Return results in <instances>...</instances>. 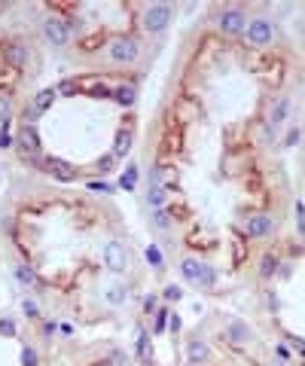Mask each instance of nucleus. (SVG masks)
I'll use <instances>...</instances> for the list:
<instances>
[{"mask_svg":"<svg viewBox=\"0 0 305 366\" xmlns=\"http://www.w3.org/2000/svg\"><path fill=\"white\" fill-rule=\"evenodd\" d=\"M180 275H183L189 284H196V287H214V281H217L214 269L205 266V263H199V260H192V257H186V260L180 263Z\"/></svg>","mask_w":305,"mask_h":366,"instance_id":"f257e3e1","label":"nucleus"},{"mask_svg":"<svg viewBox=\"0 0 305 366\" xmlns=\"http://www.w3.org/2000/svg\"><path fill=\"white\" fill-rule=\"evenodd\" d=\"M168 24H171V6L156 3V6H150V9L144 12V27H147L150 34H159V31H165Z\"/></svg>","mask_w":305,"mask_h":366,"instance_id":"f03ea898","label":"nucleus"},{"mask_svg":"<svg viewBox=\"0 0 305 366\" xmlns=\"http://www.w3.org/2000/svg\"><path fill=\"white\" fill-rule=\"evenodd\" d=\"M110 58L119 61V64L134 61V58H137V43H134V37H116V40L110 43Z\"/></svg>","mask_w":305,"mask_h":366,"instance_id":"7ed1b4c3","label":"nucleus"},{"mask_svg":"<svg viewBox=\"0 0 305 366\" xmlns=\"http://www.w3.org/2000/svg\"><path fill=\"white\" fill-rule=\"evenodd\" d=\"M18 147H21V153H24L27 159H37V156H40V134H37V128H34L31 122H24V125L18 128Z\"/></svg>","mask_w":305,"mask_h":366,"instance_id":"20e7f679","label":"nucleus"},{"mask_svg":"<svg viewBox=\"0 0 305 366\" xmlns=\"http://www.w3.org/2000/svg\"><path fill=\"white\" fill-rule=\"evenodd\" d=\"M244 37H247V43H254V46H266V43L272 40V21H266V18L247 21Z\"/></svg>","mask_w":305,"mask_h":366,"instance_id":"39448f33","label":"nucleus"},{"mask_svg":"<svg viewBox=\"0 0 305 366\" xmlns=\"http://www.w3.org/2000/svg\"><path fill=\"white\" fill-rule=\"evenodd\" d=\"M125 263H128L125 247H122L119 241H107V244H104V266H107L110 272H125Z\"/></svg>","mask_w":305,"mask_h":366,"instance_id":"423d86ee","label":"nucleus"},{"mask_svg":"<svg viewBox=\"0 0 305 366\" xmlns=\"http://www.w3.org/2000/svg\"><path fill=\"white\" fill-rule=\"evenodd\" d=\"M244 27H247V18H244L241 9H226V12L220 15V31H223V34L232 37V34H241Z\"/></svg>","mask_w":305,"mask_h":366,"instance_id":"0eeeda50","label":"nucleus"},{"mask_svg":"<svg viewBox=\"0 0 305 366\" xmlns=\"http://www.w3.org/2000/svg\"><path fill=\"white\" fill-rule=\"evenodd\" d=\"M43 34H46V40H49L52 46H64L67 37H70L67 21H61V18H49V21L43 24Z\"/></svg>","mask_w":305,"mask_h":366,"instance_id":"6e6552de","label":"nucleus"},{"mask_svg":"<svg viewBox=\"0 0 305 366\" xmlns=\"http://www.w3.org/2000/svg\"><path fill=\"white\" fill-rule=\"evenodd\" d=\"M55 98H58V92H55V89H43V92L34 98V104H27V107H24V116H27V119H37L43 110H49V107H52V101H55Z\"/></svg>","mask_w":305,"mask_h":366,"instance_id":"1a4fd4ad","label":"nucleus"},{"mask_svg":"<svg viewBox=\"0 0 305 366\" xmlns=\"http://www.w3.org/2000/svg\"><path fill=\"white\" fill-rule=\"evenodd\" d=\"M244 229H247L251 238H266V235L272 232V217H269V214H254V217H247Z\"/></svg>","mask_w":305,"mask_h":366,"instance_id":"9d476101","label":"nucleus"},{"mask_svg":"<svg viewBox=\"0 0 305 366\" xmlns=\"http://www.w3.org/2000/svg\"><path fill=\"white\" fill-rule=\"evenodd\" d=\"M43 168H46V174H52V177H58V180H73V177H76V174H73V165H67V162H61V159H46Z\"/></svg>","mask_w":305,"mask_h":366,"instance_id":"9b49d317","label":"nucleus"},{"mask_svg":"<svg viewBox=\"0 0 305 366\" xmlns=\"http://www.w3.org/2000/svg\"><path fill=\"white\" fill-rule=\"evenodd\" d=\"M150 183H159V186H174L177 183V171L171 168V165H159V168H153V174H150Z\"/></svg>","mask_w":305,"mask_h":366,"instance_id":"f8f14e48","label":"nucleus"},{"mask_svg":"<svg viewBox=\"0 0 305 366\" xmlns=\"http://www.w3.org/2000/svg\"><path fill=\"white\" fill-rule=\"evenodd\" d=\"M226 336H229L232 345H247V342H251V330H247L241 321H232V324L226 327Z\"/></svg>","mask_w":305,"mask_h":366,"instance_id":"ddd939ff","label":"nucleus"},{"mask_svg":"<svg viewBox=\"0 0 305 366\" xmlns=\"http://www.w3.org/2000/svg\"><path fill=\"white\" fill-rule=\"evenodd\" d=\"M128 150H131V131H128V128H119V131H116V140H113V156L122 159V156H128Z\"/></svg>","mask_w":305,"mask_h":366,"instance_id":"4468645a","label":"nucleus"},{"mask_svg":"<svg viewBox=\"0 0 305 366\" xmlns=\"http://www.w3.org/2000/svg\"><path fill=\"white\" fill-rule=\"evenodd\" d=\"M147 202L153 205V211H159V208H165V202H168V189H165V186H159V183H150V192H147Z\"/></svg>","mask_w":305,"mask_h":366,"instance_id":"2eb2a0df","label":"nucleus"},{"mask_svg":"<svg viewBox=\"0 0 305 366\" xmlns=\"http://www.w3.org/2000/svg\"><path fill=\"white\" fill-rule=\"evenodd\" d=\"M186 354H189V360H192V363L208 360V342H205V339H192V342L186 345Z\"/></svg>","mask_w":305,"mask_h":366,"instance_id":"dca6fc26","label":"nucleus"},{"mask_svg":"<svg viewBox=\"0 0 305 366\" xmlns=\"http://www.w3.org/2000/svg\"><path fill=\"white\" fill-rule=\"evenodd\" d=\"M113 98H116L122 107H131V104H134V98H137V92H134V86H119V89L113 92Z\"/></svg>","mask_w":305,"mask_h":366,"instance_id":"f3484780","label":"nucleus"},{"mask_svg":"<svg viewBox=\"0 0 305 366\" xmlns=\"http://www.w3.org/2000/svg\"><path fill=\"white\" fill-rule=\"evenodd\" d=\"M287 110H290V101L281 98V101L275 104V110H272V125H281V122L287 119Z\"/></svg>","mask_w":305,"mask_h":366,"instance_id":"a211bd4d","label":"nucleus"},{"mask_svg":"<svg viewBox=\"0 0 305 366\" xmlns=\"http://www.w3.org/2000/svg\"><path fill=\"white\" fill-rule=\"evenodd\" d=\"M137 357L150 363V333H147V330L137 333Z\"/></svg>","mask_w":305,"mask_h":366,"instance_id":"6ab92c4d","label":"nucleus"},{"mask_svg":"<svg viewBox=\"0 0 305 366\" xmlns=\"http://www.w3.org/2000/svg\"><path fill=\"white\" fill-rule=\"evenodd\" d=\"M15 278H18L21 284H37V272H34L31 266H18V269H15Z\"/></svg>","mask_w":305,"mask_h":366,"instance_id":"aec40b11","label":"nucleus"},{"mask_svg":"<svg viewBox=\"0 0 305 366\" xmlns=\"http://www.w3.org/2000/svg\"><path fill=\"white\" fill-rule=\"evenodd\" d=\"M119 183H122V189H134V183H137V168H134V165H128V171L122 174V180H119Z\"/></svg>","mask_w":305,"mask_h":366,"instance_id":"412c9836","label":"nucleus"},{"mask_svg":"<svg viewBox=\"0 0 305 366\" xmlns=\"http://www.w3.org/2000/svg\"><path fill=\"white\" fill-rule=\"evenodd\" d=\"M153 223H156V229H168V226H171V214H168L165 208H159V211L153 214Z\"/></svg>","mask_w":305,"mask_h":366,"instance_id":"4be33fe9","label":"nucleus"},{"mask_svg":"<svg viewBox=\"0 0 305 366\" xmlns=\"http://www.w3.org/2000/svg\"><path fill=\"white\" fill-rule=\"evenodd\" d=\"M275 269H278V260H275L272 254H266V257H263V269H260V272H263V278H272V275H275Z\"/></svg>","mask_w":305,"mask_h":366,"instance_id":"5701e85b","label":"nucleus"},{"mask_svg":"<svg viewBox=\"0 0 305 366\" xmlns=\"http://www.w3.org/2000/svg\"><path fill=\"white\" fill-rule=\"evenodd\" d=\"M125 293H128V290H125L122 284H116V287H113V290L107 293V299H110V305H122V302H125Z\"/></svg>","mask_w":305,"mask_h":366,"instance_id":"b1692460","label":"nucleus"},{"mask_svg":"<svg viewBox=\"0 0 305 366\" xmlns=\"http://www.w3.org/2000/svg\"><path fill=\"white\" fill-rule=\"evenodd\" d=\"M147 263H150V266H156V269H162V254H159V247H156V244H150V247H147Z\"/></svg>","mask_w":305,"mask_h":366,"instance_id":"393cba45","label":"nucleus"},{"mask_svg":"<svg viewBox=\"0 0 305 366\" xmlns=\"http://www.w3.org/2000/svg\"><path fill=\"white\" fill-rule=\"evenodd\" d=\"M37 363H40L37 351L34 348H21V366H37Z\"/></svg>","mask_w":305,"mask_h":366,"instance_id":"a878e982","label":"nucleus"},{"mask_svg":"<svg viewBox=\"0 0 305 366\" xmlns=\"http://www.w3.org/2000/svg\"><path fill=\"white\" fill-rule=\"evenodd\" d=\"M6 58H9L12 64H21V61H24V49H21V46H9V49H6Z\"/></svg>","mask_w":305,"mask_h":366,"instance_id":"bb28decb","label":"nucleus"},{"mask_svg":"<svg viewBox=\"0 0 305 366\" xmlns=\"http://www.w3.org/2000/svg\"><path fill=\"white\" fill-rule=\"evenodd\" d=\"M6 147H12V134H9V119L0 125V150H6Z\"/></svg>","mask_w":305,"mask_h":366,"instance_id":"cd10ccee","label":"nucleus"},{"mask_svg":"<svg viewBox=\"0 0 305 366\" xmlns=\"http://www.w3.org/2000/svg\"><path fill=\"white\" fill-rule=\"evenodd\" d=\"M180 296H183V293H180L177 284H168V287H165V299H168V302H174V299H180Z\"/></svg>","mask_w":305,"mask_h":366,"instance_id":"c85d7f7f","label":"nucleus"},{"mask_svg":"<svg viewBox=\"0 0 305 366\" xmlns=\"http://www.w3.org/2000/svg\"><path fill=\"white\" fill-rule=\"evenodd\" d=\"M6 110H9V89L0 92V119H6Z\"/></svg>","mask_w":305,"mask_h":366,"instance_id":"c756f323","label":"nucleus"},{"mask_svg":"<svg viewBox=\"0 0 305 366\" xmlns=\"http://www.w3.org/2000/svg\"><path fill=\"white\" fill-rule=\"evenodd\" d=\"M296 226H299V232H305V205L302 202H296Z\"/></svg>","mask_w":305,"mask_h":366,"instance_id":"7c9ffc66","label":"nucleus"},{"mask_svg":"<svg viewBox=\"0 0 305 366\" xmlns=\"http://www.w3.org/2000/svg\"><path fill=\"white\" fill-rule=\"evenodd\" d=\"M165 318H168V312L162 308V312L156 315V333H162V330H165Z\"/></svg>","mask_w":305,"mask_h":366,"instance_id":"2f4dec72","label":"nucleus"},{"mask_svg":"<svg viewBox=\"0 0 305 366\" xmlns=\"http://www.w3.org/2000/svg\"><path fill=\"white\" fill-rule=\"evenodd\" d=\"M0 333H3V336H12V333H15V324H12V321H0Z\"/></svg>","mask_w":305,"mask_h":366,"instance_id":"473e14b6","label":"nucleus"},{"mask_svg":"<svg viewBox=\"0 0 305 366\" xmlns=\"http://www.w3.org/2000/svg\"><path fill=\"white\" fill-rule=\"evenodd\" d=\"M290 339V345L296 348V351H305V339H299V336H287Z\"/></svg>","mask_w":305,"mask_h":366,"instance_id":"72a5a7b5","label":"nucleus"},{"mask_svg":"<svg viewBox=\"0 0 305 366\" xmlns=\"http://www.w3.org/2000/svg\"><path fill=\"white\" fill-rule=\"evenodd\" d=\"M113 162H116V156H107V159H101V162H98V168H101V171H107V168H113Z\"/></svg>","mask_w":305,"mask_h":366,"instance_id":"f704fd0d","label":"nucleus"},{"mask_svg":"<svg viewBox=\"0 0 305 366\" xmlns=\"http://www.w3.org/2000/svg\"><path fill=\"white\" fill-rule=\"evenodd\" d=\"M73 89H76V86H73V82H61V86H58V89H55V92H61V95H70V92H73Z\"/></svg>","mask_w":305,"mask_h":366,"instance_id":"c9c22d12","label":"nucleus"},{"mask_svg":"<svg viewBox=\"0 0 305 366\" xmlns=\"http://www.w3.org/2000/svg\"><path fill=\"white\" fill-rule=\"evenodd\" d=\"M24 315H31V318H34V315H37V305H34V302H31V299H27V302H24Z\"/></svg>","mask_w":305,"mask_h":366,"instance_id":"e433bc0d","label":"nucleus"},{"mask_svg":"<svg viewBox=\"0 0 305 366\" xmlns=\"http://www.w3.org/2000/svg\"><path fill=\"white\" fill-rule=\"evenodd\" d=\"M296 140H299V131H290V134H287V147H293Z\"/></svg>","mask_w":305,"mask_h":366,"instance_id":"4c0bfd02","label":"nucleus"},{"mask_svg":"<svg viewBox=\"0 0 305 366\" xmlns=\"http://www.w3.org/2000/svg\"><path fill=\"white\" fill-rule=\"evenodd\" d=\"M92 189H98V192H110V186H107V183H92Z\"/></svg>","mask_w":305,"mask_h":366,"instance_id":"58836bf2","label":"nucleus"},{"mask_svg":"<svg viewBox=\"0 0 305 366\" xmlns=\"http://www.w3.org/2000/svg\"><path fill=\"white\" fill-rule=\"evenodd\" d=\"M272 366H284V363H272Z\"/></svg>","mask_w":305,"mask_h":366,"instance_id":"ea45409f","label":"nucleus"}]
</instances>
